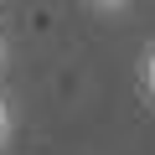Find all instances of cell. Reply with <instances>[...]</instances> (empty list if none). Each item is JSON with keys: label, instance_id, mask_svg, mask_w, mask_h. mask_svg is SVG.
<instances>
[{"label": "cell", "instance_id": "obj_2", "mask_svg": "<svg viewBox=\"0 0 155 155\" xmlns=\"http://www.w3.org/2000/svg\"><path fill=\"white\" fill-rule=\"evenodd\" d=\"M11 140H16V109H11L5 93H0V155L11 150Z\"/></svg>", "mask_w": 155, "mask_h": 155}, {"label": "cell", "instance_id": "obj_4", "mask_svg": "<svg viewBox=\"0 0 155 155\" xmlns=\"http://www.w3.org/2000/svg\"><path fill=\"white\" fill-rule=\"evenodd\" d=\"M5 62H11V41H5V31H0V72H5Z\"/></svg>", "mask_w": 155, "mask_h": 155}, {"label": "cell", "instance_id": "obj_3", "mask_svg": "<svg viewBox=\"0 0 155 155\" xmlns=\"http://www.w3.org/2000/svg\"><path fill=\"white\" fill-rule=\"evenodd\" d=\"M129 5H134V0H88V11H98V16H119Z\"/></svg>", "mask_w": 155, "mask_h": 155}, {"label": "cell", "instance_id": "obj_1", "mask_svg": "<svg viewBox=\"0 0 155 155\" xmlns=\"http://www.w3.org/2000/svg\"><path fill=\"white\" fill-rule=\"evenodd\" d=\"M134 88H140V98L155 109V41H145V47H140V62H134Z\"/></svg>", "mask_w": 155, "mask_h": 155}]
</instances>
